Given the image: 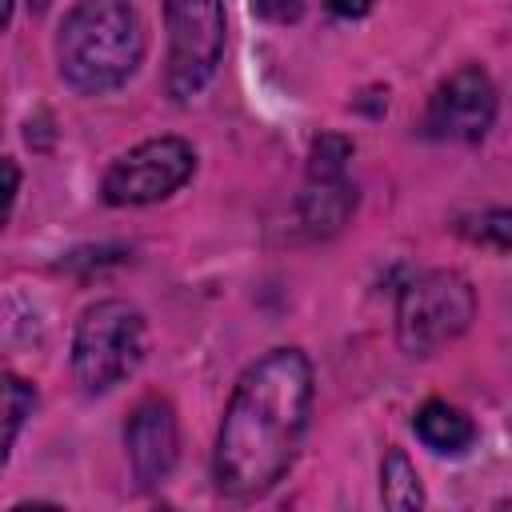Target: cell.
Here are the masks:
<instances>
[{"label": "cell", "instance_id": "2e32d148", "mask_svg": "<svg viewBox=\"0 0 512 512\" xmlns=\"http://www.w3.org/2000/svg\"><path fill=\"white\" fill-rule=\"evenodd\" d=\"M44 4H48V0H32V8H44Z\"/></svg>", "mask_w": 512, "mask_h": 512}, {"label": "cell", "instance_id": "7a4b0ae2", "mask_svg": "<svg viewBox=\"0 0 512 512\" xmlns=\"http://www.w3.org/2000/svg\"><path fill=\"white\" fill-rule=\"evenodd\" d=\"M144 60V24L128 0H80L56 36V64L68 88L100 96L120 88Z\"/></svg>", "mask_w": 512, "mask_h": 512}, {"label": "cell", "instance_id": "30bf717a", "mask_svg": "<svg viewBox=\"0 0 512 512\" xmlns=\"http://www.w3.org/2000/svg\"><path fill=\"white\" fill-rule=\"evenodd\" d=\"M380 500L396 512H408V508H420L424 504V488H420V476L412 468V460L404 456V448H388L384 464H380Z\"/></svg>", "mask_w": 512, "mask_h": 512}, {"label": "cell", "instance_id": "8fae6325", "mask_svg": "<svg viewBox=\"0 0 512 512\" xmlns=\"http://www.w3.org/2000/svg\"><path fill=\"white\" fill-rule=\"evenodd\" d=\"M4 416H8V428H4V456L12 452V444H16V432H20V424H24V416H32V408H36V392H32V384H24L20 376H12L8 372V380H4Z\"/></svg>", "mask_w": 512, "mask_h": 512}, {"label": "cell", "instance_id": "52a82bcc", "mask_svg": "<svg viewBox=\"0 0 512 512\" xmlns=\"http://www.w3.org/2000/svg\"><path fill=\"white\" fill-rule=\"evenodd\" d=\"M492 120H496V88L480 64H464L436 84L424 112V132L432 140H480L492 128Z\"/></svg>", "mask_w": 512, "mask_h": 512}, {"label": "cell", "instance_id": "ba28073f", "mask_svg": "<svg viewBox=\"0 0 512 512\" xmlns=\"http://www.w3.org/2000/svg\"><path fill=\"white\" fill-rule=\"evenodd\" d=\"M128 460L140 484H160L176 464V416L172 404L160 396H148L132 408L124 428Z\"/></svg>", "mask_w": 512, "mask_h": 512}, {"label": "cell", "instance_id": "9a60e30c", "mask_svg": "<svg viewBox=\"0 0 512 512\" xmlns=\"http://www.w3.org/2000/svg\"><path fill=\"white\" fill-rule=\"evenodd\" d=\"M4 176H8V216H12V204H16V188H20V180H16V164L12 160H4Z\"/></svg>", "mask_w": 512, "mask_h": 512}, {"label": "cell", "instance_id": "9c48e42d", "mask_svg": "<svg viewBox=\"0 0 512 512\" xmlns=\"http://www.w3.org/2000/svg\"><path fill=\"white\" fill-rule=\"evenodd\" d=\"M416 436L424 440V448H432L436 456H464L476 444V424L464 408L448 404V400H428L416 408L412 416Z\"/></svg>", "mask_w": 512, "mask_h": 512}, {"label": "cell", "instance_id": "5bb4252c", "mask_svg": "<svg viewBox=\"0 0 512 512\" xmlns=\"http://www.w3.org/2000/svg\"><path fill=\"white\" fill-rule=\"evenodd\" d=\"M324 4H328V12H336L344 20H356V16H364L372 8V0H324Z\"/></svg>", "mask_w": 512, "mask_h": 512}, {"label": "cell", "instance_id": "277c9868", "mask_svg": "<svg viewBox=\"0 0 512 512\" xmlns=\"http://www.w3.org/2000/svg\"><path fill=\"white\" fill-rule=\"evenodd\" d=\"M476 316V292L460 272H424L400 292L396 340L408 356H432L452 344Z\"/></svg>", "mask_w": 512, "mask_h": 512}, {"label": "cell", "instance_id": "3957f363", "mask_svg": "<svg viewBox=\"0 0 512 512\" xmlns=\"http://www.w3.org/2000/svg\"><path fill=\"white\" fill-rule=\"evenodd\" d=\"M144 360V316L124 300L92 304L72 336V372L88 396L128 380Z\"/></svg>", "mask_w": 512, "mask_h": 512}, {"label": "cell", "instance_id": "4fadbf2b", "mask_svg": "<svg viewBox=\"0 0 512 512\" xmlns=\"http://www.w3.org/2000/svg\"><path fill=\"white\" fill-rule=\"evenodd\" d=\"M252 12L268 24H292L304 12V0H252Z\"/></svg>", "mask_w": 512, "mask_h": 512}, {"label": "cell", "instance_id": "5b68a950", "mask_svg": "<svg viewBox=\"0 0 512 512\" xmlns=\"http://www.w3.org/2000/svg\"><path fill=\"white\" fill-rule=\"evenodd\" d=\"M164 28V88L172 100H192L224 56V0H164Z\"/></svg>", "mask_w": 512, "mask_h": 512}, {"label": "cell", "instance_id": "7c38bea8", "mask_svg": "<svg viewBox=\"0 0 512 512\" xmlns=\"http://www.w3.org/2000/svg\"><path fill=\"white\" fill-rule=\"evenodd\" d=\"M464 232L472 240H484V244H496V248H512V212H484L480 220L464 224Z\"/></svg>", "mask_w": 512, "mask_h": 512}, {"label": "cell", "instance_id": "6da1fadb", "mask_svg": "<svg viewBox=\"0 0 512 512\" xmlns=\"http://www.w3.org/2000/svg\"><path fill=\"white\" fill-rule=\"evenodd\" d=\"M312 408V364L272 348L236 380L212 452V480L232 500L264 496L296 460Z\"/></svg>", "mask_w": 512, "mask_h": 512}, {"label": "cell", "instance_id": "8992f818", "mask_svg": "<svg viewBox=\"0 0 512 512\" xmlns=\"http://www.w3.org/2000/svg\"><path fill=\"white\" fill-rule=\"evenodd\" d=\"M196 172V152L188 140L180 136H152L136 148H128L120 160H112V168L104 172V200L116 208H132V204H156L164 196H172L176 188H184Z\"/></svg>", "mask_w": 512, "mask_h": 512}]
</instances>
